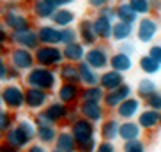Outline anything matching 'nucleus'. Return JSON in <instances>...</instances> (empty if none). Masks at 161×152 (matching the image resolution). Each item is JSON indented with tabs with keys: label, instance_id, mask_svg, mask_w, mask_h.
I'll return each mask as SVG.
<instances>
[{
	"label": "nucleus",
	"instance_id": "1",
	"mask_svg": "<svg viewBox=\"0 0 161 152\" xmlns=\"http://www.w3.org/2000/svg\"><path fill=\"white\" fill-rule=\"evenodd\" d=\"M159 32H161V25L152 16H142L138 19L136 27H135V35L142 44H151L159 35Z\"/></svg>",
	"mask_w": 161,
	"mask_h": 152
},
{
	"label": "nucleus",
	"instance_id": "2",
	"mask_svg": "<svg viewBox=\"0 0 161 152\" xmlns=\"http://www.w3.org/2000/svg\"><path fill=\"white\" fill-rule=\"evenodd\" d=\"M29 85L32 89H39V90H52L57 87V74L48 69V67H37V69H32V73L27 78Z\"/></svg>",
	"mask_w": 161,
	"mask_h": 152
},
{
	"label": "nucleus",
	"instance_id": "3",
	"mask_svg": "<svg viewBox=\"0 0 161 152\" xmlns=\"http://www.w3.org/2000/svg\"><path fill=\"white\" fill-rule=\"evenodd\" d=\"M110 57H112V53L108 52V48L104 44H94V46H90L85 52V58L83 60L97 73L99 71L103 73L110 67Z\"/></svg>",
	"mask_w": 161,
	"mask_h": 152
},
{
	"label": "nucleus",
	"instance_id": "4",
	"mask_svg": "<svg viewBox=\"0 0 161 152\" xmlns=\"http://www.w3.org/2000/svg\"><path fill=\"white\" fill-rule=\"evenodd\" d=\"M36 58H37V62L43 67H53V66H60V64H64V53H62V50L57 48V46H43V48H39Z\"/></svg>",
	"mask_w": 161,
	"mask_h": 152
},
{
	"label": "nucleus",
	"instance_id": "5",
	"mask_svg": "<svg viewBox=\"0 0 161 152\" xmlns=\"http://www.w3.org/2000/svg\"><path fill=\"white\" fill-rule=\"evenodd\" d=\"M131 95H133V87L129 85V83H124V85H120L119 89L110 90V92L104 94L103 106L106 110H117L119 105H120L122 101H126L128 97H131Z\"/></svg>",
	"mask_w": 161,
	"mask_h": 152
},
{
	"label": "nucleus",
	"instance_id": "6",
	"mask_svg": "<svg viewBox=\"0 0 161 152\" xmlns=\"http://www.w3.org/2000/svg\"><path fill=\"white\" fill-rule=\"evenodd\" d=\"M140 111H142V99H138L136 95H131L126 101H122L119 108L115 110V113L120 120H135Z\"/></svg>",
	"mask_w": 161,
	"mask_h": 152
},
{
	"label": "nucleus",
	"instance_id": "7",
	"mask_svg": "<svg viewBox=\"0 0 161 152\" xmlns=\"http://www.w3.org/2000/svg\"><path fill=\"white\" fill-rule=\"evenodd\" d=\"M71 134L75 136L76 142H83V140H89V138H94L96 134V126L94 122L80 117L78 120L71 124Z\"/></svg>",
	"mask_w": 161,
	"mask_h": 152
},
{
	"label": "nucleus",
	"instance_id": "8",
	"mask_svg": "<svg viewBox=\"0 0 161 152\" xmlns=\"http://www.w3.org/2000/svg\"><path fill=\"white\" fill-rule=\"evenodd\" d=\"M124 83H126V80H124L122 73H117V71H114V69H110V67L99 74V87L104 92L115 90V89H119V87L124 85Z\"/></svg>",
	"mask_w": 161,
	"mask_h": 152
},
{
	"label": "nucleus",
	"instance_id": "9",
	"mask_svg": "<svg viewBox=\"0 0 161 152\" xmlns=\"http://www.w3.org/2000/svg\"><path fill=\"white\" fill-rule=\"evenodd\" d=\"M78 39H80V43L83 44V46H94V44H97V35H96V30H94V23H92V19L89 18H83L80 21V25H78Z\"/></svg>",
	"mask_w": 161,
	"mask_h": 152
},
{
	"label": "nucleus",
	"instance_id": "10",
	"mask_svg": "<svg viewBox=\"0 0 161 152\" xmlns=\"http://www.w3.org/2000/svg\"><path fill=\"white\" fill-rule=\"evenodd\" d=\"M78 111H80V117H83V119L90 120V122H103L106 117V108H104L103 105H96V103H81L80 108H78Z\"/></svg>",
	"mask_w": 161,
	"mask_h": 152
},
{
	"label": "nucleus",
	"instance_id": "11",
	"mask_svg": "<svg viewBox=\"0 0 161 152\" xmlns=\"http://www.w3.org/2000/svg\"><path fill=\"white\" fill-rule=\"evenodd\" d=\"M81 97V87L78 83H62L58 89V101L64 105H73Z\"/></svg>",
	"mask_w": 161,
	"mask_h": 152
},
{
	"label": "nucleus",
	"instance_id": "12",
	"mask_svg": "<svg viewBox=\"0 0 161 152\" xmlns=\"http://www.w3.org/2000/svg\"><path fill=\"white\" fill-rule=\"evenodd\" d=\"M119 129H120V122L115 117H106L99 126V134L103 138V142H115L119 138Z\"/></svg>",
	"mask_w": 161,
	"mask_h": 152
},
{
	"label": "nucleus",
	"instance_id": "13",
	"mask_svg": "<svg viewBox=\"0 0 161 152\" xmlns=\"http://www.w3.org/2000/svg\"><path fill=\"white\" fill-rule=\"evenodd\" d=\"M138 126L142 128V131H154L156 128H159V111L143 108L136 117Z\"/></svg>",
	"mask_w": 161,
	"mask_h": 152
},
{
	"label": "nucleus",
	"instance_id": "14",
	"mask_svg": "<svg viewBox=\"0 0 161 152\" xmlns=\"http://www.w3.org/2000/svg\"><path fill=\"white\" fill-rule=\"evenodd\" d=\"M119 138L122 142L138 140V138H142V128L138 126L136 120H122L120 122V129H119Z\"/></svg>",
	"mask_w": 161,
	"mask_h": 152
},
{
	"label": "nucleus",
	"instance_id": "15",
	"mask_svg": "<svg viewBox=\"0 0 161 152\" xmlns=\"http://www.w3.org/2000/svg\"><path fill=\"white\" fill-rule=\"evenodd\" d=\"M92 23H94L96 35H97V39H99V41H110V39H112L114 23H112L108 18H104V16L97 14L94 19H92Z\"/></svg>",
	"mask_w": 161,
	"mask_h": 152
},
{
	"label": "nucleus",
	"instance_id": "16",
	"mask_svg": "<svg viewBox=\"0 0 161 152\" xmlns=\"http://www.w3.org/2000/svg\"><path fill=\"white\" fill-rule=\"evenodd\" d=\"M43 115L52 124H57V122H60V120H64V119L69 117V108H67V105L57 101V103H52V105L48 106V108L44 110Z\"/></svg>",
	"mask_w": 161,
	"mask_h": 152
},
{
	"label": "nucleus",
	"instance_id": "17",
	"mask_svg": "<svg viewBox=\"0 0 161 152\" xmlns=\"http://www.w3.org/2000/svg\"><path fill=\"white\" fill-rule=\"evenodd\" d=\"M78 71H80V83H83L85 87L99 85V73L92 69L85 60H81L78 64Z\"/></svg>",
	"mask_w": 161,
	"mask_h": 152
},
{
	"label": "nucleus",
	"instance_id": "18",
	"mask_svg": "<svg viewBox=\"0 0 161 152\" xmlns=\"http://www.w3.org/2000/svg\"><path fill=\"white\" fill-rule=\"evenodd\" d=\"M115 14H117V21H122L128 25H136L140 19V16L131 9V5L128 2H119L115 5Z\"/></svg>",
	"mask_w": 161,
	"mask_h": 152
},
{
	"label": "nucleus",
	"instance_id": "19",
	"mask_svg": "<svg viewBox=\"0 0 161 152\" xmlns=\"http://www.w3.org/2000/svg\"><path fill=\"white\" fill-rule=\"evenodd\" d=\"M110 69H114L117 73H129L133 69V58L129 55H124L120 52H115L110 57Z\"/></svg>",
	"mask_w": 161,
	"mask_h": 152
},
{
	"label": "nucleus",
	"instance_id": "20",
	"mask_svg": "<svg viewBox=\"0 0 161 152\" xmlns=\"http://www.w3.org/2000/svg\"><path fill=\"white\" fill-rule=\"evenodd\" d=\"M62 53H64V60L73 62V64H75V62L80 64V62L85 58V46H83L80 41H76V43L66 44L64 50H62Z\"/></svg>",
	"mask_w": 161,
	"mask_h": 152
},
{
	"label": "nucleus",
	"instance_id": "21",
	"mask_svg": "<svg viewBox=\"0 0 161 152\" xmlns=\"http://www.w3.org/2000/svg\"><path fill=\"white\" fill-rule=\"evenodd\" d=\"M135 35V25H128L122 21H115L114 23V32H112V39L117 43H124V41H131Z\"/></svg>",
	"mask_w": 161,
	"mask_h": 152
},
{
	"label": "nucleus",
	"instance_id": "22",
	"mask_svg": "<svg viewBox=\"0 0 161 152\" xmlns=\"http://www.w3.org/2000/svg\"><path fill=\"white\" fill-rule=\"evenodd\" d=\"M58 78L64 83H78L80 85V71H78V66H75L73 62H64V64H60Z\"/></svg>",
	"mask_w": 161,
	"mask_h": 152
},
{
	"label": "nucleus",
	"instance_id": "23",
	"mask_svg": "<svg viewBox=\"0 0 161 152\" xmlns=\"http://www.w3.org/2000/svg\"><path fill=\"white\" fill-rule=\"evenodd\" d=\"M104 94H106V92H104L99 85L85 87V89H81L80 101H81V103H96V105H103Z\"/></svg>",
	"mask_w": 161,
	"mask_h": 152
},
{
	"label": "nucleus",
	"instance_id": "24",
	"mask_svg": "<svg viewBox=\"0 0 161 152\" xmlns=\"http://www.w3.org/2000/svg\"><path fill=\"white\" fill-rule=\"evenodd\" d=\"M159 90V85H156V81L152 80V78H142V80L138 81V85H136V97L138 99H142L145 101L147 97H151L154 92Z\"/></svg>",
	"mask_w": 161,
	"mask_h": 152
},
{
	"label": "nucleus",
	"instance_id": "25",
	"mask_svg": "<svg viewBox=\"0 0 161 152\" xmlns=\"http://www.w3.org/2000/svg\"><path fill=\"white\" fill-rule=\"evenodd\" d=\"M13 37H14L16 43L25 48H37V44H39V35L36 32H32L30 29L18 30V32H14Z\"/></svg>",
	"mask_w": 161,
	"mask_h": 152
},
{
	"label": "nucleus",
	"instance_id": "26",
	"mask_svg": "<svg viewBox=\"0 0 161 152\" xmlns=\"http://www.w3.org/2000/svg\"><path fill=\"white\" fill-rule=\"evenodd\" d=\"M39 41H43L48 46H53V44H60V30H57V27H41L39 29Z\"/></svg>",
	"mask_w": 161,
	"mask_h": 152
},
{
	"label": "nucleus",
	"instance_id": "27",
	"mask_svg": "<svg viewBox=\"0 0 161 152\" xmlns=\"http://www.w3.org/2000/svg\"><path fill=\"white\" fill-rule=\"evenodd\" d=\"M57 149L62 152H76V140L71 134V131H62L57 134Z\"/></svg>",
	"mask_w": 161,
	"mask_h": 152
},
{
	"label": "nucleus",
	"instance_id": "28",
	"mask_svg": "<svg viewBox=\"0 0 161 152\" xmlns=\"http://www.w3.org/2000/svg\"><path fill=\"white\" fill-rule=\"evenodd\" d=\"M46 101H48V94L44 90H39V89H30L25 94V103L30 108H41L43 105H46Z\"/></svg>",
	"mask_w": 161,
	"mask_h": 152
},
{
	"label": "nucleus",
	"instance_id": "29",
	"mask_svg": "<svg viewBox=\"0 0 161 152\" xmlns=\"http://www.w3.org/2000/svg\"><path fill=\"white\" fill-rule=\"evenodd\" d=\"M75 19H76L75 13H73V11H69V9H64V7L57 9V11H55V14L52 16V21L55 23V27H62V29L69 27Z\"/></svg>",
	"mask_w": 161,
	"mask_h": 152
},
{
	"label": "nucleus",
	"instance_id": "30",
	"mask_svg": "<svg viewBox=\"0 0 161 152\" xmlns=\"http://www.w3.org/2000/svg\"><path fill=\"white\" fill-rule=\"evenodd\" d=\"M138 67H140V71L147 76H154L161 71V64H158V62L152 57H149L147 53L138 58Z\"/></svg>",
	"mask_w": 161,
	"mask_h": 152
},
{
	"label": "nucleus",
	"instance_id": "31",
	"mask_svg": "<svg viewBox=\"0 0 161 152\" xmlns=\"http://www.w3.org/2000/svg\"><path fill=\"white\" fill-rule=\"evenodd\" d=\"M2 97H4V101L7 103V105L14 106V108H18V106H19V105H21V103L25 101L23 92L19 90L18 87H7Z\"/></svg>",
	"mask_w": 161,
	"mask_h": 152
},
{
	"label": "nucleus",
	"instance_id": "32",
	"mask_svg": "<svg viewBox=\"0 0 161 152\" xmlns=\"http://www.w3.org/2000/svg\"><path fill=\"white\" fill-rule=\"evenodd\" d=\"M55 11H57V7L53 4H50L48 0H37L34 4V13L39 18H52L55 14Z\"/></svg>",
	"mask_w": 161,
	"mask_h": 152
},
{
	"label": "nucleus",
	"instance_id": "33",
	"mask_svg": "<svg viewBox=\"0 0 161 152\" xmlns=\"http://www.w3.org/2000/svg\"><path fill=\"white\" fill-rule=\"evenodd\" d=\"M13 62H14L19 69H29V67L32 66L34 58L27 50H16V52L13 53Z\"/></svg>",
	"mask_w": 161,
	"mask_h": 152
},
{
	"label": "nucleus",
	"instance_id": "34",
	"mask_svg": "<svg viewBox=\"0 0 161 152\" xmlns=\"http://www.w3.org/2000/svg\"><path fill=\"white\" fill-rule=\"evenodd\" d=\"M128 4L138 16H149L152 13L151 0H128Z\"/></svg>",
	"mask_w": 161,
	"mask_h": 152
},
{
	"label": "nucleus",
	"instance_id": "35",
	"mask_svg": "<svg viewBox=\"0 0 161 152\" xmlns=\"http://www.w3.org/2000/svg\"><path fill=\"white\" fill-rule=\"evenodd\" d=\"M37 136L43 143H53L57 140V129L53 128V126H39Z\"/></svg>",
	"mask_w": 161,
	"mask_h": 152
},
{
	"label": "nucleus",
	"instance_id": "36",
	"mask_svg": "<svg viewBox=\"0 0 161 152\" xmlns=\"http://www.w3.org/2000/svg\"><path fill=\"white\" fill-rule=\"evenodd\" d=\"M29 140H30V136L25 133L21 128H16L14 131H11V134H9L11 147H21V145H25Z\"/></svg>",
	"mask_w": 161,
	"mask_h": 152
},
{
	"label": "nucleus",
	"instance_id": "37",
	"mask_svg": "<svg viewBox=\"0 0 161 152\" xmlns=\"http://www.w3.org/2000/svg\"><path fill=\"white\" fill-rule=\"evenodd\" d=\"M7 25L13 27V29L18 32V30L29 29V19L25 18V16H19V14H9L7 16Z\"/></svg>",
	"mask_w": 161,
	"mask_h": 152
},
{
	"label": "nucleus",
	"instance_id": "38",
	"mask_svg": "<svg viewBox=\"0 0 161 152\" xmlns=\"http://www.w3.org/2000/svg\"><path fill=\"white\" fill-rule=\"evenodd\" d=\"M78 41V32L71 27H66V29H60V44H71Z\"/></svg>",
	"mask_w": 161,
	"mask_h": 152
},
{
	"label": "nucleus",
	"instance_id": "39",
	"mask_svg": "<svg viewBox=\"0 0 161 152\" xmlns=\"http://www.w3.org/2000/svg\"><path fill=\"white\" fill-rule=\"evenodd\" d=\"M122 152H145V142L142 138L122 143Z\"/></svg>",
	"mask_w": 161,
	"mask_h": 152
},
{
	"label": "nucleus",
	"instance_id": "40",
	"mask_svg": "<svg viewBox=\"0 0 161 152\" xmlns=\"http://www.w3.org/2000/svg\"><path fill=\"white\" fill-rule=\"evenodd\" d=\"M143 105H145V108L154 110V111H159L161 113V92L159 90L154 92L151 97H147V99L143 101Z\"/></svg>",
	"mask_w": 161,
	"mask_h": 152
},
{
	"label": "nucleus",
	"instance_id": "41",
	"mask_svg": "<svg viewBox=\"0 0 161 152\" xmlns=\"http://www.w3.org/2000/svg\"><path fill=\"white\" fill-rule=\"evenodd\" d=\"M96 149H97V140L96 138H89V140L76 143V152H96Z\"/></svg>",
	"mask_w": 161,
	"mask_h": 152
},
{
	"label": "nucleus",
	"instance_id": "42",
	"mask_svg": "<svg viewBox=\"0 0 161 152\" xmlns=\"http://www.w3.org/2000/svg\"><path fill=\"white\" fill-rule=\"evenodd\" d=\"M97 14L104 16V18H108L112 23H115V21H117V14H115V5H112V4L104 5L103 9H99V11H97Z\"/></svg>",
	"mask_w": 161,
	"mask_h": 152
},
{
	"label": "nucleus",
	"instance_id": "43",
	"mask_svg": "<svg viewBox=\"0 0 161 152\" xmlns=\"http://www.w3.org/2000/svg\"><path fill=\"white\" fill-rule=\"evenodd\" d=\"M117 46H119V52L124 53V55H129V57H133L135 52H136V46H135L133 41H124V43H119Z\"/></svg>",
	"mask_w": 161,
	"mask_h": 152
},
{
	"label": "nucleus",
	"instance_id": "44",
	"mask_svg": "<svg viewBox=\"0 0 161 152\" xmlns=\"http://www.w3.org/2000/svg\"><path fill=\"white\" fill-rule=\"evenodd\" d=\"M149 57H152L158 64H161V43H154L149 46V52H147Z\"/></svg>",
	"mask_w": 161,
	"mask_h": 152
},
{
	"label": "nucleus",
	"instance_id": "45",
	"mask_svg": "<svg viewBox=\"0 0 161 152\" xmlns=\"http://www.w3.org/2000/svg\"><path fill=\"white\" fill-rule=\"evenodd\" d=\"M96 152H117V149H115L114 142H101V143H97Z\"/></svg>",
	"mask_w": 161,
	"mask_h": 152
},
{
	"label": "nucleus",
	"instance_id": "46",
	"mask_svg": "<svg viewBox=\"0 0 161 152\" xmlns=\"http://www.w3.org/2000/svg\"><path fill=\"white\" fill-rule=\"evenodd\" d=\"M87 2H89V5L92 7V9H97V11L110 4V0H87Z\"/></svg>",
	"mask_w": 161,
	"mask_h": 152
},
{
	"label": "nucleus",
	"instance_id": "47",
	"mask_svg": "<svg viewBox=\"0 0 161 152\" xmlns=\"http://www.w3.org/2000/svg\"><path fill=\"white\" fill-rule=\"evenodd\" d=\"M50 4H53L55 7H66V5H69V4H73L75 0H48Z\"/></svg>",
	"mask_w": 161,
	"mask_h": 152
},
{
	"label": "nucleus",
	"instance_id": "48",
	"mask_svg": "<svg viewBox=\"0 0 161 152\" xmlns=\"http://www.w3.org/2000/svg\"><path fill=\"white\" fill-rule=\"evenodd\" d=\"M7 128H9V117L5 113H0V131H4Z\"/></svg>",
	"mask_w": 161,
	"mask_h": 152
},
{
	"label": "nucleus",
	"instance_id": "49",
	"mask_svg": "<svg viewBox=\"0 0 161 152\" xmlns=\"http://www.w3.org/2000/svg\"><path fill=\"white\" fill-rule=\"evenodd\" d=\"M151 7H152V13L159 14L161 13V0H151Z\"/></svg>",
	"mask_w": 161,
	"mask_h": 152
},
{
	"label": "nucleus",
	"instance_id": "50",
	"mask_svg": "<svg viewBox=\"0 0 161 152\" xmlns=\"http://www.w3.org/2000/svg\"><path fill=\"white\" fill-rule=\"evenodd\" d=\"M29 152H46V150H44L43 145H34V147L29 149Z\"/></svg>",
	"mask_w": 161,
	"mask_h": 152
},
{
	"label": "nucleus",
	"instance_id": "51",
	"mask_svg": "<svg viewBox=\"0 0 161 152\" xmlns=\"http://www.w3.org/2000/svg\"><path fill=\"white\" fill-rule=\"evenodd\" d=\"M5 73H7L5 71V66H4V62H2V58H0V78H4Z\"/></svg>",
	"mask_w": 161,
	"mask_h": 152
},
{
	"label": "nucleus",
	"instance_id": "52",
	"mask_svg": "<svg viewBox=\"0 0 161 152\" xmlns=\"http://www.w3.org/2000/svg\"><path fill=\"white\" fill-rule=\"evenodd\" d=\"M0 152H16V150H13V149H9V147H2Z\"/></svg>",
	"mask_w": 161,
	"mask_h": 152
},
{
	"label": "nucleus",
	"instance_id": "53",
	"mask_svg": "<svg viewBox=\"0 0 161 152\" xmlns=\"http://www.w3.org/2000/svg\"><path fill=\"white\" fill-rule=\"evenodd\" d=\"M5 39V32L2 30V27H0V41H4Z\"/></svg>",
	"mask_w": 161,
	"mask_h": 152
},
{
	"label": "nucleus",
	"instance_id": "54",
	"mask_svg": "<svg viewBox=\"0 0 161 152\" xmlns=\"http://www.w3.org/2000/svg\"><path fill=\"white\" fill-rule=\"evenodd\" d=\"M52 152H62V150H58V149H53V150Z\"/></svg>",
	"mask_w": 161,
	"mask_h": 152
},
{
	"label": "nucleus",
	"instance_id": "55",
	"mask_svg": "<svg viewBox=\"0 0 161 152\" xmlns=\"http://www.w3.org/2000/svg\"><path fill=\"white\" fill-rule=\"evenodd\" d=\"M159 128H161V113H159Z\"/></svg>",
	"mask_w": 161,
	"mask_h": 152
},
{
	"label": "nucleus",
	"instance_id": "56",
	"mask_svg": "<svg viewBox=\"0 0 161 152\" xmlns=\"http://www.w3.org/2000/svg\"><path fill=\"white\" fill-rule=\"evenodd\" d=\"M115 2H126V0H115Z\"/></svg>",
	"mask_w": 161,
	"mask_h": 152
},
{
	"label": "nucleus",
	"instance_id": "57",
	"mask_svg": "<svg viewBox=\"0 0 161 152\" xmlns=\"http://www.w3.org/2000/svg\"><path fill=\"white\" fill-rule=\"evenodd\" d=\"M2 99H4V97H2V95H0V103H2Z\"/></svg>",
	"mask_w": 161,
	"mask_h": 152
},
{
	"label": "nucleus",
	"instance_id": "58",
	"mask_svg": "<svg viewBox=\"0 0 161 152\" xmlns=\"http://www.w3.org/2000/svg\"><path fill=\"white\" fill-rule=\"evenodd\" d=\"M159 92H161V85H159Z\"/></svg>",
	"mask_w": 161,
	"mask_h": 152
},
{
	"label": "nucleus",
	"instance_id": "59",
	"mask_svg": "<svg viewBox=\"0 0 161 152\" xmlns=\"http://www.w3.org/2000/svg\"><path fill=\"white\" fill-rule=\"evenodd\" d=\"M0 50H2V48H0Z\"/></svg>",
	"mask_w": 161,
	"mask_h": 152
}]
</instances>
